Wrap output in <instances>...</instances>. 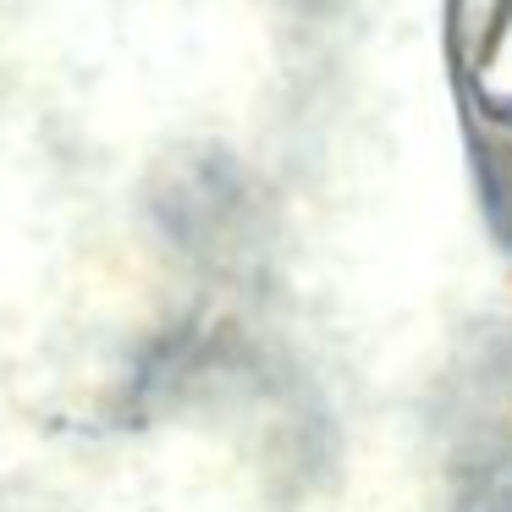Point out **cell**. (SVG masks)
Here are the masks:
<instances>
[{
  "instance_id": "6da1fadb",
  "label": "cell",
  "mask_w": 512,
  "mask_h": 512,
  "mask_svg": "<svg viewBox=\"0 0 512 512\" xmlns=\"http://www.w3.org/2000/svg\"><path fill=\"white\" fill-rule=\"evenodd\" d=\"M457 116H463L479 210L496 243L512 254V100H490L479 78H457Z\"/></svg>"
},
{
  "instance_id": "7a4b0ae2",
  "label": "cell",
  "mask_w": 512,
  "mask_h": 512,
  "mask_svg": "<svg viewBox=\"0 0 512 512\" xmlns=\"http://www.w3.org/2000/svg\"><path fill=\"white\" fill-rule=\"evenodd\" d=\"M243 171L221 155V149H199L177 166V177L155 193V210L177 243H210L243 210Z\"/></svg>"
},
{
  "instance_id": "3957f363",
  "label": "cell",
  "mask_w": 512,
  "mask_h": 512,
  "mask_svg": "<svg viewBox=\"0 0 512 512\" xmlns=\"http://www.w3.org/2000/svg\"><path fill=\"white\" fill-rule=\"evenodd\" d=\"M512 28V0H446V56L457 78H485Z\"/></svg>"
},
{
  "instance_id": "277c9868",
  "label": "cell",
  "mask_w": 512,
  "mask_h": 512,
  "mask_svg": "<svg viewBox=\"0 0 512 512\" xmlns=\"http://www.w3.org/2000/svg\"><path fill=\"white\" fill-rule=\"evenodd\" d=\"M452 512H512V474L496 463H468Z\"/></svg>"
},
{
  "instance_id": "5b68a950",
  "label": "cell",
  "mask_w": 512,
  "mask_h": 512,
  "mask_svg": "<svg viewBox=\"0 0 512 512\" xmlns=\"http://www.w3.org/2000/svg\"><path fill=\"white\" fill-rule=\"evenodd\" d=\"M474 369H479V380H485L490 402L507 408V419H512V320L496 325V331L479 342V364Z\"/></svg>"
},
{
  "instance_id": "8992f818",
  "label": "cell",
  "mask_w": 512,
  "mask_h": 512,
  "mask_svg": "<svg viewBox=\"0 0 512 512\" xmlns=\"http://www.w3.org/2000/svg\"><path fill=\"white\" fill-rule=\"evenodd\" d=\"M298 6H309V12H325V6H331V0H298Z\"/></svg>"
}]
</instances>
